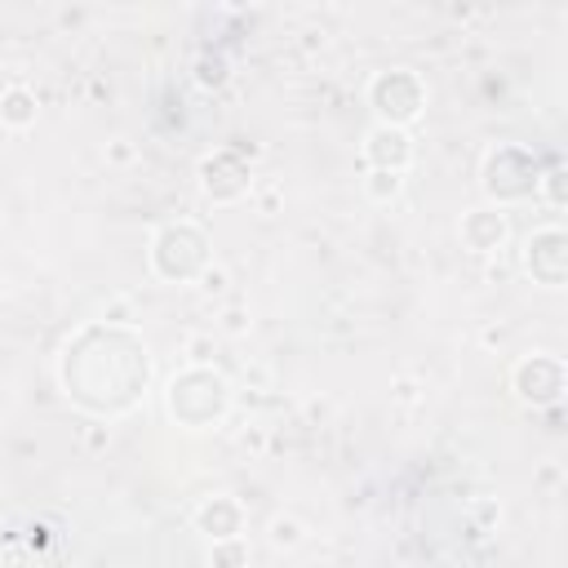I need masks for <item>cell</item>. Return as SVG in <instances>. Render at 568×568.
Masks as SVG:
<instances>
[{
  "mask_svg": "<svg viewBox=\"0 0 568 568\" xmlns=\"http://www.w3.org/2000/svg\"><path fill=\"white\" fill-rule=\"evenodd\" d=\"M195 404H200V426L217 422L222 408H226V382L217 373H209V368H186L182 377H173L169 382V413L191 426Z\"/></svg>",
  "mask_w": 568,
  "mask_h": 568,
  "instance_id": "cell-1",
  "label": "cell"
},
{
  "mask_svg": "<svg viewBox=\"0 0 568 568\" xmlns=\"http://www.w3.org/2000/svg\"><path fill=\"white\" fill-rule=\"evenodd\" d=\"M368 98H373V106H377V115H382V124H404V120H413L417 111H422V84H417V75L413 71H404V67H395V71H382V75H373V84H368Z\"/></svg>",
  "mask_w": 568,
  "mask_h": 568,
  "instance_id": "cell-2",
  "label": "cell"
},
{
  "mask_svg": "<svg viewBox=\"0 0 568 568\" xmlns=\"http://www.w3.org/2000/svg\"><path fill=\"white\" fill-rule=\"evenodd\" d=\"M364 160H368L373 169H382V173H404L408 160H413V146H408L404 129L377 124V129L368 133V142H364Z\"/></svg>",
  "mask_w": 568,
  "mask_h": 568,
  "instance_id": "cell-3",
  "label": "cell"
},
{
  "mask_svg": "<svg viewBox=\"0 0 568 568\" xmlns=\"http://www.w3.org/2000/svg\"><path fill=\"white\" fill-rule=\"evenodd\" d=\"M462 240L475 248V253H497L506 244V213L501 209H475L466 222H462Z\"/></svg>",
  "mask_w": 568,
  "mask_h": 568,
  "instance_id": "cell-4",
  "label": "cell"
},
{
  "mask_svg": "<svg viewBox=\"0 0 568 568\" xmlns=\"http://www.w3.org/2000/svg\"><path fill=\"white\" fill-rule=\"evenodd\" d=\"M240 524H244V515H240V506H235L231 497H209V501L195 510V528L209 532L213 541L240 537Z\"/></svg>",
  "mask_w": 568,
  "mask_h": 568,
  "instance_id": "cell-5",
  "label": "cell"
},
{
  "mask_svg": "<svg viewBox=\"0 0 568 568\" xmlns=\"http://www.w3.org/2000/svg\"><path fill=\"white\" fill-rule=\"evenodd\" d=\"M0 120L13 124V129L31 124V120H36V98H31L27 89H9V93L0 98Z\"/></svg>",
  "mask_w": 568,
  "mask_h": 568,
  "instance_id": "cell-6",
  "label": "cell"
},
{
  "mask_svg": "<svg viewBox=\"0 0 568 568\" xmlns=\"http://www.w3.org/2000/svg\"><path fill=\"white\" fill-rule=\"evenodd\" d=\"M213 568H248V546L240 541V537H231V541H213Z\"/></svg>",
  "mask_w": 568,
  "mask_h": 568,
  "instance_id": "cell-7",
  "label": "cell"
},
{
  "mask_svg": "<svg viewBox=\"0 0 568 568\" xmlns=\"http://www.w3.org/2000/svg\"><path fill=\"white\" fill-rule=\"evenodd\" d=\"M399 186H404V173H382V169H373L364 182V191L373 200H390V195H399Z\"/></svg>",
  "mask_w": 568,
  "mask_h": 568,
  "instance_id": "cell-8",
  "label": "cell"
},
{
  "mask_svg": "<svg viewBox=\"0 0 568 568\" xmlns=\"http://www.w3.org/2000/svg\"><path fill=\"white\" fill-rule=\"evenodd\" d=\"M297 537H302V528H297L293 519H275V524H271V541H275V546H293Z\"/></svg>",
  "mask_w": 568,
  "mask_h": 568,
  "instance_id": "cell-9",
  "label": "cell"
}]
</instances>
